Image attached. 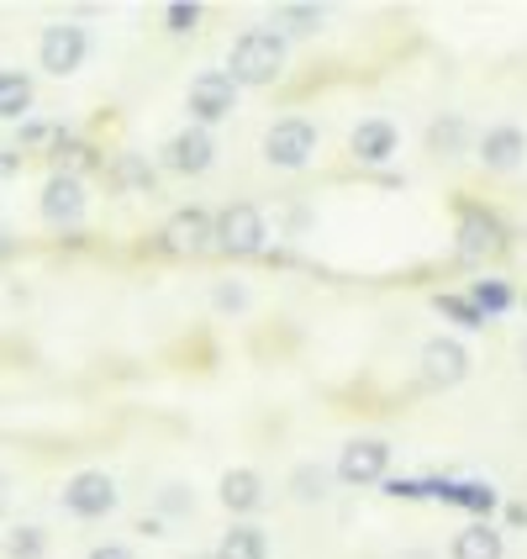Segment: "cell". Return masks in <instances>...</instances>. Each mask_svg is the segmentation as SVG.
Returning <instances> with one entry per match:
<instances>
[{
  "instance_id": "5b68a950",
  "label": "cell",
  "mask_w": 527,
  "mask_h": 559,
  "mask_svg": "<svg viewBox=\"0 0 527 559\" xmlns=\"http://www.w3.org/2000/svg\"><path fill=\"white\" fill-rule=\"evenodd\" d=\"M385 469H391V443L385 438H348L333 475H338L343 486H380Z\"/></svg>"
},
{
  "instance_id": "4dcf8cb0",
  "label": "cell",
  "mask_w": 527,
  "mask_h": 559,
  "mask_svg": "<svg viewBox=\"0 0 527 559\" xmlns=\"http://www.w3.org/2000/svg\"><path fill=\"white\" fill-rule=\"evenodd\" d=\"M137 533H148V538H164V523H158V518H143V523H137Z\"/></svg>"
},
{
  "instance_id": "7c38bea8",
  "label": "cell",
  "mask_w": 527,
  "mask_h": 559,
  "mask_svg": "<svg viewBox=\"0 0 527 559\" xmlns=\"http://www.w3.org/2000/svg\"><path fill=\"white\" fill-rule=\"evenodd\" d=\"M212 238H217V222L206 217V212H195V206H190V212H175L169 227H164V243L175 253H201Z\"/></svg>"
},
{
  "instance_id": "7402d4cb",
  "label": "cell",
  "mask_w": 527,
  "mask_h": 559,
  "mask_svg": "<svg viewBox=\"0 0 527 559\" xmlns=\"http://www.w3.org/2000/svg\"><path fill=\"white\" fill-rule=\"evenodd\" d=\"M275 22L290 32H316L322 27V5H279Z\"/></svg>"
},
{
  "instance_id": "52a82bcc",
  "label": "cell",
  "mask_w": 527,
  "mask_h": 559,
  "mask_svg": "<svg viewBox=\"0 0 527 559\" xmlns=\"http://www.w3.org/2000/svg\"><path fill=\"white\" fill-rule=\"evenodd\" d=\"M264 238H270V227L259 217V206L238 201V206H227L217 217V249H227V253H259Z\"/></svg>"
},
{
  "instance_id": "603a6c76",
  "label": "cell",
  "mask_w": 527,
  "mask_h": 559,
  "mask_svg": "<svg viewBox=\"0 0 527 559\" xmlns=\"http://www.w3.org/2000/svg\"><path fill=\"white\" fill-rule=\"evenodd\" d=\"M438 311H443V317H454L459 328H486L480 307H475V301H465V296H438Z\"/></svg>"
},
{
  "instance_id": "f1b7e54d",
  "label": "cell",
  "mask_w": 527,
  "mask_h": 559,
  "mask_svg": "<svg viewBox=\"0 0 527 559\" xmlns=\"http://www.w3.org/2000/svg\"><path fill=\"white\" fill-rule=\"evenodd\" d=\"M217 307L221 311H243L249 307V290H243V285H217Z\"/></svg>"
},
{
  "instance_id": "4fadbf2b",
  "label": "cell",
  "mask_w": 527,
  "mask_h": 559,
  "mask_svg": "<svg viewBox=\"0 0 527 559\" xmlns=\"http://www.w3.org/2000/svg\"><path fill=\"white\" fill-rule=\"evenodd\" d=\"M217 497L227 512H259L264 507V480H259V469H227Z\"/></svg>"
},
{
  "instance_id": "8992f818",
  "label": "cell",
  "mask_w": 527,
  "mask_h": 559,
  "mask_svg": "<svg viewBox=\"0 0 527 559\" xmlns=\"http://www.w3.org/2000/svg\"><path fill=\"white\" fill-rule=\"evenodd\" d=\"M190 117L195 127H212L221 117H232V106H238V85H232V74L227 69H206V74H195L190 80V95H185Z\"/></svg>"
},
{
  "instance_id": "5bb4252c",
  "label": "cell",
  "mask_w": 527,
  "mask_h": 559,
  "mask_svg": "<svg viewBox=\"0 0 527 559\" xmlns=\"http://www.w3.org/2000/svg\"><path fill=\"white\" fill-rule=\"evenodd\" d=\"M396 127L385 122V117H370V122H359L354 127V154L364 158V164H385V158L396 154Z\"/></svg>"
},
{
  "instance_id": "3957f363",
  "label": "cell",
  "mask_w": 527,
  "mask_h": 559,
  "mask_svg": "<svg viewBox=\"0 0 527 559\" xmlns=\"http://www.w3.org/2000/svg\"><path fill=\"white\" fill-rule=\"evenodd\" d=\"M311 154H316V127L307 117H285L264 132V158L275 169H307Z\"/></svg>"
},
{
  "instance_id": "f546056e",
  "label": "cell",
  "mask_w": 527,
  "mask_h": 559,
  "mask_svg": "<svg viewBox=\"0 0 527 559\" xmlns=\"http://www.w3.org/2000/svg\"><path fill=\"white\" fill-rule=\"evenodd\" d=\"M91 559H132V549H122V544H100V549H91Z\"/></svg>"
},
{
  "instance_id": "44dd1931",
  "label": "cell",
  "mask_w": 527,
  "mask_h": 559,
  "mask_svg": "<svg viewBox=\"0 0 527 559\" xmlns=\"http://www.w3.org/2000/svg\"><path fill=\"white\" fill-rule=\"evenodd\" d=\"M469 301L480 307V317H501V311L512 307V290H506L501 280H475V290H469Z\"/></svg>"
},
{
  "instance_id": "2e32d148",
  "label": "cell",
  "mask_w": 527,
  "mask_h": 559,
  "mask_svg": "<svg viewBox=\"0 0 527 559\" xmlns=\"http://www.w3.org/2000/svg\"><path fill=\"white\" fill-rule=\"evenodd\" d=\"M448 555L454 559H506V544H501V533L491 528V523H469V528L454 533Z\"/></svg>"
},
{
  "instance_id": "8fae6325",
  "label": "cell",
  "mask_w": 527,
  "mask_h": 559,
  "mask_svg": "<svg viewBox=\"0 0 527 559\" xmlns=\"http://www.w3.org/2000/svg\"><path fill=\"white\" fill-rule=\"evenodd\" d=\"M422 374L433 380V385H459L469 374V354H465V343H454V338H433L428 348H422Z\"/></svg>"
},
{
  "instance_id": "e575fe53",
  "label": "cell",
  "mask_w": 527,
  "mask_h": 559,
  "mask_svg": "<svg viewBox=\"0 0 527 559\" xmlns=\"http://www.w3.org/2000/svg\"><path fill=\"white\" fill-rule=\"evenodd\" d=\"M523 370H527V338H523Z\"/></svg>"
},
{
  "instance_id": "d590c367",
  "label": "cell",
  "mask_w": 527,
  "mask_h": 559,
  "mask_svg": "<svg viewBox=\"0 0 527 559\" xmlns=\"http://www.w3.org/2000/svg\"><path fill=\"white\" fill-rule=\"evenodd\" d=\"M190 559H217V555H190Z\"/></svg>"
},
{
  "instance_id": "1f68e13d",
  "label": "cell",
  "mask_w": 527,
  "mask_h": 559,
  "mask_svg": "<svg viewBox=\"0 0 527 559\" xmlns=\"http://www.w3.org/2000/svg\"><path fill=\"white\" fill-rule=\"evenodd\" d=\"M16 175V154H0V180H11Z\"/></svg>"
},
{
  "instance_id": "277c9868",
  "label": "cell",
  "mask_w": 527,
  "mask_h": 559,
  "mask_svg": "<svg viewBox=\"0 0 527 559\" xmlns=\"http://www.w3.org/2000/svg\"><path fill=\"white\" fill-rule=\"evenodd\" d=\"M85 53H91V37H85L80 22H53V27H43V37H37V63L48 74H59V80L74 74L85 63Z\"/></svg>"
},
{
  "instance_id": "d6986e66",
  "label": "cell",
  "mask_w": 527,
  "mask_h": 559,
  "mask_svg": "<svg viewBox=\"0 0 527 559\" xmlns=\"http://www.w3.org/2000/svg\"><path fill=\"white\" fill-rule=\"evenodd\" d=\"M48 555V533L43 528H11L5 533V559H43Z\"/></svg>"
},
{
  "instance_id": "83f0119b",
  "label": "cell",
  "mask_w": 527,
  "mask_h": 559,
  "mask_svg": "<svg viewBox=\"0 0 527 559\" xmlns=\"http://www.w3.org/2000/svg\"><path fill=\"white\" fill-rule=\"evenodd\" d=\"M380 491H385V497H402V501H417L422 497V480H391V475H385Z\"/></svg>"
},
{
  "instance_id": "836d02e7",
  "label": "cell",
  "mask_w": 527,
  "mask_h": 559,
  "mask_svg": "<svg viewBox=\"0 0 527 559\" xmlns=\"http://www.w3.org/2000/svg\"><path fill=\"white\" fill-rule=\"evenodd\" d=\"M5 253H11V233L0 227V259H5Z\"/></svg>"
},
{
  "instance_id": "7a4b0ae2",
  "label": "cell",
  "mask_w": 527,
  "mask_h": 559,
  "mask_svg": "<svg viewBox=\"0 0 527 559\" xmlns=\"http://www.w3.org/2000/svg\"><path fill=\"white\" fill-rule=\"evenodd\" d=\"M117 501H122V491H117V480H111L106 469H80V475L63 486V512H74V518H85V523L111 518Z\"/></svg>"
},
{
  "instance_id": "9a60e30c",
  "label": "cell",
  "mask_w": 527,
  "mask_h": 559,
  "mask_svg": "<svg viewBox=\"0 0 527 559\" xmlns=\"http://www.w3.org/2000/svg\"><path fill=\"white\" fill-rule=\"evenodd\" d=\"M212 555L217 559H270V533L259 528V523H232Z\"/></svg>"
},
{
  "instance_id": "e0dca14e",
  "label": "cell",
  "mask_w": 527,
  "mask_h": 559,
  "mask_svg": "<svg viewBox=\"0 0 527 559\" xmlns=\"http://www.w3.org/2000/svg\"><path fill=\"white\" fill-rule=\"evenodd\" d=\"M496 243H501L496 217H486V212H465V222H459V259H480V253H491Z\"/></svg>"
},
{
  "instance_id": "ac0fdd59",
  "label": "cell",
  "mask_w": 527,
  "mask_h": 559,
  "mask_svg": "<svg viewBox=\"0 0 527 559\" xmlns=\"http://www.w3.org/2000/svg\"><path fill=\"white\" fill-rule=\"evenodd\" d=\"M290 497L301 501V507H316V501H327V469L316 465V460H301V465L290 469Z\"/></svg>"
},
{
  "instance_id": "d6a6232c",
  "label": "cell",
  "mask_w": 527,
  "mask_h": 559,
  "mask_svg": "<svg viewBox=\"0 0 527 559\" xmlns=\"http://www.w3.org/2000/svg\"><path fill=\"white\" fill-rule=\"evenodd\" d=\"M5 486H11V480L0 475V512H5V501H11V491H5Z\"/></svg>"
},
{
  "instance_id": "ba28073f",
  "label": "cell",
  "mask_w": 527,
  "mask_h": 559,
  "mask_svg": "<svg viewBox=\"0 0 527 559\" xmlns=\"http://www.w3.org/2000/svg\"><path fill=\"white\" fill-rule=\"evenodd\" d=\"M212 158H217V143H212V132H206V127H185V132H175V138H169V148H164V164H169L175 175H206V169H212Z\"/></svg>"
},
{
  "instance_id": "9c48e42d",
  "label": "cell",
  "mask_w": 527,
  "mask_h": 559,
  "mask_svg": "<svg viewBox=\"0 0 527 559\" xmlns=\"http://www.w3.org/2000/svg\"><path fill=\"white\" fill-rule=\"evenodd\" d=\"M43 217L53 222V227H74V222L85 217V186L74 180V175H53L48 186H43Z\"/></svg>"
},
{
  "instance_id": "d4e9b609",
  "label": "cell",
  "mask_w": 527,
  "mask_h": 559,
  "mask_svg": "<svg viewBox=\"0 0 527 559\" xmlns=\"http://www.w3.org/2000/svg\"><path fill=\"white\" fill-rule=\"evenodd\" d=\"M158 512H169V518H185V512H195V497H190V486H164L158 491Z\"/></svg>"
},
{
  "instance_id": "30bf717a",
  "label": "cell",
  "mask_w": 527,
  "mask_h": 559,
  "mask_svg": "<svg viewBox=\"0 0 527 559\" xmlns=\"http://www.w3.org/2000/svg\"><path fill=\"white\" fill-rule=\"evenodd\" d=\"M523 158H527V132L523 127L501 122V127H491V132L480 138V164H486V169H496V175L517 169Z\"/></svg>"
},
{
  "instance_id": "cb8c5ba5",
  "label": "cell",
  "mask_w": 527,
  "mask_h": 559,
  "mask_svg": "<svg viewBox=\"0 0 527 559\" xmlns=\"http://www.w3.org/2000/svg\"><path fill=\"white\" fill-rule=\"evenodd\" d=\"M117 180H122V186H132V190H154V169H148V164H143V158H117Z\"/></svg>"
},
{
  "instance_id": "484cf974",
  "label": "cell",
  "mask_w": 527,
  "mask_h": 559,
  "mask_svg": "<svg viewBox=\"0 0 527 559\" xmlns=\"http://www.w3.org/2000/svg\"><path fill=\"white\" fill-rule=\"evenodd\" d=\"M164 22H169V32H195V22H201V5H195V0H175V5L164 11Z\"/></svg>"
},
{
  "instance_id": "6da1fadb",
  "label": "cell",
  "mask_w": 527,
  "mask_h": 559,
  "mask_svg": "<svg viewBox=\"0 0 527 559\" xmlns=\"http://www.w3.org/2000/svg\"><path fill=\"white\" fill-rule=\"evenodd\" d=\"M232 85H275L285 74V37L275 27H249L227 53Z\"/></svg>"
},
{
  "instance_id": "4316f807",
  "label": "cell",
  "mask_w": 527,
  "mask_h": 559,
  "mask_svg": "<svg viewBox=\"0 0 527 559\" xmlns=\"http://www.w3.org/2000/svg\"><path fill=\"white\" fill-rule=\"evenodd\" d=\"M459 138H465V122L459 117H448V122H433V148H459Z\"/></svg>"
},
{
  "instance_id": "ffe728a7",
  "label": "cell",
  "mask_w": 527,
  "mask_h": 559,
  "mask_svg": "<svg viewBox=\"0 0 527 559\" xmlns=\"http://www.w3.org/2000/svg\"><path fill=\"white\" fill-rule=\"evenodd\" d=\"M27 106H32L27 74H0V117H22Z\"/></svg>"
}]
</instances>
